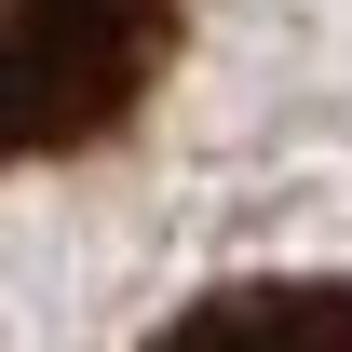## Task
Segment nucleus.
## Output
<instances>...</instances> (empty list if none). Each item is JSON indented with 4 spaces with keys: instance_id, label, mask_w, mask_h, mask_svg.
I'll return each mask as SVG.
<instances>
[{
    "instance_id": "nucleus-1",
    "label": "nucleus",
    "mask_w": 352,
    "mask_h": 352,
    "mask_svg": "<svg viewBox=\"0 0 352 352\" xmlns=\"http://www.w3.org/2000/svg\"><path fill=\"white\" fill-rule=\"evenodd\" d=\"M190 0H14V163H82L163 95Z\"/></svg>"
},
{
    "instance_id": "nucleus-2",
    "label": "nucleus",
    "mask_w": 352,
    "mask_h": 352,
    "mask_svg": "<svg viewBox=\"0 0 352 352\" xmlns=\"http://www.w3.org/2000/svg\"><path fill=\"white\" fill-rule=\"evenodd\" d=\"M149 352H352V271H258L149 325Z\"/></svg>"
}]
</instances>
